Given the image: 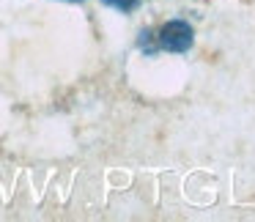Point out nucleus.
<instances>
[{
  "label": "nucleus",
  "instance_id": "obj_1",
  "mask_svg": "<svg viewBox=\"0 0 255 222\" xmlns=\"http://www.w3.org/2000/svg\"><path fill=\"white\" fill-rule=\"evenodd\" d=\"M156 41H159V50L187 52L195 41V33H192V28H189V22H184V19H170V22L162 25Z\"/></svg>",
  "mask_w": 255,
  "mask_h": 222
},
{
  "label": "nucleus",
  "instance_id": "obj_2",
  "mask_svg": "<svg viewBox=\"0 0 255 222\" xmlns=\"http://www.w3.org/2000/svg\"><path fill=\"white\" fill-rule=\"evenodd\" d=\"M102 3H107L110 8H116V11H124V14L134 11V8L140 6V0H102Z\"/></svg>",
  "mask_w": 255,
  "mask_h": 222
},
{
  "label": "nucleus",
  "instance_id": "obj_3",
  "mask_svg": "<svg viewBox=\"0 0 255 222\" xmlns=\"http://www.w3.org/2000/svg\"><path fill=\"white\" fill-rule=\"evenodd\" d=\"M66 3H80V0H66Z\"/></svg>",
  "mask_w": 255,
  "mask_h": 222
}]
</instances>
